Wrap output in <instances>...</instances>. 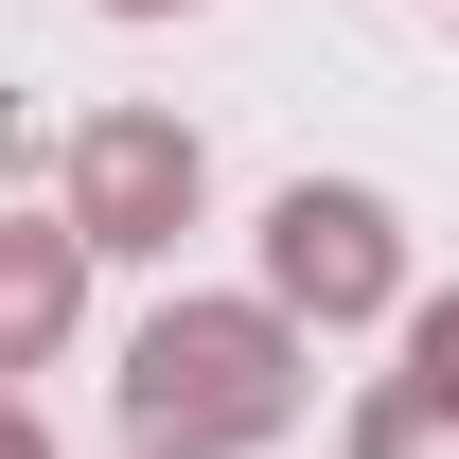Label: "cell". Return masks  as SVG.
I'll list each match as a JSON object with an SVG mask.
<instances>
[{"instance_id":"1","label":"cell","mask_w":459,"mask_h":459,"mask_svg":"<svg viewBox=\"0 0 459 459\" xmlns=\"http://www.w3.org/2000/svg\"><path fill=\"white\" fill-rule=\"evenodd\" d=\"M124 442L142 459H265L300 424V336L265 300H160L142 336H124Z\"/></svg>"},{"instance_id":"2","label":"cell","mask_w":459,"mask_h":459,"mask_svg":"<svg viewBox=\"0 0 459 459\" xmlns=\"http://www.w3.org/2000/svg\"><path fill=\"white\" fill-rule=\"evenodd\" d=\"M265 318H318V336H353V318H406V212L371 195V177H283L265 195Z\"/></svg>"},{"instance_id":"3","label":"cell","mask_w":459,"mask_h":459,"mask_svg":"<svg viewBox=\"0 0 459 459\" xmlns=\"http://www.w3.org/2000/svg\"><path fill=\"white\" fill-rule=\"evenodd\" d=\"M212 212V142H195V124L177 107H89L71 124V247H89V265H142V247H177V230Z\"/></svg>"},{"instance_id":"4","label":"cell","mask_w":459,"mask_h":459,"mask_svg":"<svg viewBox=\"0 0 459 459\" xmlns=\"http://www.w3.org/2000/svg\"><path fill=\"white\" fill-rule=\"evenodd\" d=\"M71 318H89V247H71L54 212H0V389L36 406V371L71 353Z\"/></svg>"},{"instance_id":"5","label":"cell","mask_w":459,"mask_h":459,"mask_svg":"<svg viewBox=\"0 0 459 459\" xmlns=\"http://www.w3.org/2000/svg\"><path fill=\"white\" fill-rule=\"evenodd\" d=\"M353 459H459V300H406V371H371Z\"/></svg>"},{"instance_id":"6","label":"cell","mask_w":459,"mask_h":459,"mask_svg":"<svg viewBox=\"0 0 459 459\" xmlns=\"http://www.w3.org/2000/svg\"><path fill=\"white\" fill-rule=\"evenodd\" d=\"M0 459H54V424H36V406H18V389H0Z\"/></svg>"},{"instance_id":"7","label":"cell","mask_w":459,"mask_h":459,"mask_svg":"<svg viewBox=\"0 0 459 459\" xmlns=\"http://www.w3.org/2000/svg\"><path fill=\"white\" fill-rule=\"evenodd\" d=\"M107 18H195V0H107Z\"/></svg>"}]
</instances>
